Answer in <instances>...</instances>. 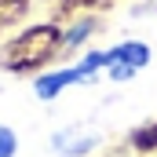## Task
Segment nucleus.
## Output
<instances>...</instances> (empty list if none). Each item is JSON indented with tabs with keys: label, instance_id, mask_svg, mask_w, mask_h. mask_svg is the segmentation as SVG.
<instances>
[{
	"label": "nucleus",
	"instance_id": "3",
	"mask_svg": "<svg viewBox=\"0 0 157 157\" xmlns=\"http://www.w3.org/2000/svg\"><path fill=\"white\" fill-rule=\"evenodd\" d=\"M15 154H18V135H15V128L0 124V157H15Z\"/></svg>",
	"mask_w": 157,
	"mask_h": 157
},
{
	"label": "nucleus",
	"instance_id": "1",
	"mask_svg": "<svg viewBox=\"0 0 157 157\" xmlns=\"http://www.w3.org/2000/svg\"><path fill=\"white\" fill-rule=\"evenodd\" d=\"M102 70H106V51H91V55L80 59L77 66H66V70H55V73L37 77L33 91H37L40 99H55V95L66 91L70 84H88V80H95V73H102Z\"/></svg>",
	"mask_w": 157,
	"mask_h": 157
},
{
	"label": "nucleus",
	"instance_id": "2",
	"mask_svg": "<svg viewBox=\"0 0 157 157\" xmlns=\"http://www.w3.org/2000/svg\"><path fill=\"white\" fill-rule=\"evenodd\" d=\"M150 62V44H143V40H124L117 48H110L106 51V77L110 80H132L143 66Z\"/></svg>",
	"mask_w": 157,
	"mask_h": 157
}]
</instances>
